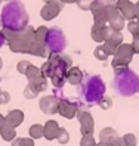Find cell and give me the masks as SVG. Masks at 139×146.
I'll list each match as a JSON object with an SVG mask.
<instances>
[{"label":"cell","mask_w":139,"mask_h":146,"mask_svg":"<svg viewBox=\"0 0 139 146\" xmlns=\"http://www.w3.org/2000/svg\"><path fill=\"white\" fill-rule=\"evenodd\" d=\"M3 36L9 43V49L15 53H30L40 58H49L50 52L46 46H40L36 41V30L33 27H28L22 31H9L3 30Z\"/></svg>","instance_id":"6da1fadb"},{"label":"cell","mask_w":139,"mask_h":146,"mask_svg":"<svg viewBox=\"0 0 139 146\" xmlns=\"http://www.w3.org/2000/svg\"><path fill=\"white\" fill-rule=\"evenodd\" d=\"M47 30L46 27H39L36 30V41L40 46H46V36H47Z\"/></svg>","instance_id":"7402d4cb"},{"label":"cell","mask_w":139,"mask_h":146,"mask_svg":"<svg viewBox=\"0 0 139 146\" xmlns=\"http://www.w3.org/2000/svg\"><path fill=\"white\" fill-rule=\"evenodd\" d=\"M76 3L79 5V7H80L82 11H90V3H92V0H77Z\"/></svg>","instance_id":"1f68e13d"},{"label":"cell","mask_w":139,"mask_h":146,"mask_svg":"<svg viewBox=\"0 0 139 146\" xmlns=\"http://www.w3.org/2000/svg\"><path fill=\"white\" fill-rule=\"evenodd\" d=\"M135 52L132 49V44H121L117 52L114 55V61H112V68L114 70H121L129 65V62L132 61Z\"/></svg>","instance_id":"52a82bcc"},{"label":"cell","mask_w":139,"mask_h":146,"mask_svg":"<svg viewBox=\"0 0 139 146\" xmlns=\"http://www.w3.org/2000/svg\"><path fill=\"white\" fill-rule=\"evenodd\" d=\"M40 72H41V75L45 77H50V74H52V65H50V62L49 61H46L45 64H43V66L40 68Z\"/></svg>","instance_id":"f1b7e54d"},{"label":"cell","mask_w":139,"mask_h":146,"mask_svg":"<svg viewBox=\"0 0 139 146\" xmlns=\"http://www.w3.org/2000/svg\"><path fill=\"white\" fill-rule=\"evenodd\" d=\"M30 65H31V64H30L28 61H21L16 68H18V71H19L21 74L25 75V74H27V71H28V68H30Z\"/></svg>","instance_id":"4dcf8cb0"},{"label":"cell","mask_w":139,"mask_h":146,"mask_svg":"<svg viewBox=\"0 0 139 146\" xmlns=\"http://www.w3.org/2000/svg\"><path fill=\"white\" fill-rule=\"evenodd\" d=\"M110 31H111V28H110V27H107V25L93 24L92 31H90V36H92V38H93L95 41L102 43V41H105V40H107Z\"/></svg>","instance_id":"e0dca14e"},{"label":"cell","mask_w":139,"mask_h":146,"mask_svg":"<svg viewBox=\"0 0 139 146\" xmlns=\"http://www.w3.org/2000/svg\"><path fill=\"white\" fill-rule=\"evenodd\" d=\"M95 143H96V142H95L93 136H92V134H88V136H83V137H82L80 146H96Z\"/></svg>","instance_id":"4316f807"},{"label":"cell","mask_w":139,"mask_h":146,"mask_svg":"<svg viewBox=\"0 0 139 146\" xmlns=\"http://www.w3.org/2000/svg\"><path fill=\"white\" fill-rule=\"evenodd\" d=\"M99 104H101L102 109H108V108L111 106V104H112V102H111V99H110V98H107V96H104V98L101 99V102H99Z\"/></svg>","instance_id":"d6a6232c"},{"label":"cell","mask_w":139,"mask_h":146,"mask_svg":"<svg viewBox=\"0 0 139 146\" xmlns=\"http://www.w3.org/2000/svg\"><path fill=\"white\" fill-rule=\"evenodd\" d=\"M0 93H2V90H0Z\"/></svg>","instance_id":"c3c4849f"},{"label":"cell","mask_w":139,"mask_h":146,"mask_svg":"<svg viewBox=\"0 0 139 146\" xmlns=\"http://www.w3.org/2000/svg\"><path fill=\"white\" fill-rule=\"evenodd\" d=\"M96 146H110V145H107V143H104V142H101L99 145H96Z\"/></svg>","instance_id":"b9f144b4"},{"label":"cell","mask_w":139,"mask_h":146,"mask_svg":"<svg viewBox=\"0 0 139 146\" xmlns=\"http://www.w3.org/2000/svg\"><path fill=\"white\" fill-rule=\"evenodd\" d=\"M136 37H139V33H138V36H136Z\"/></svg>","instance_id":"f6af8a7d"},{"label":"cell","mask_w":139,"mask_h":146,"mask_svg":"<svg viewBox=\"0 0 139 146\" xmlns=\"http://www.w3.org/2000/svg\"><path fill=\"white\" fill-rule=\"evenodd\" d=\"M95 56H96L99 61H107V58L110 56L107 52H105V49H104V46H98L96 49H95Z\"/></svg>","instance_id":"d4e9b609"},{"label":"cell","mask_w":139,"mask_h":146,"mask_svg":"<svg viewBox=\"0 0 139 146\" xmlns=\"http://www.w3.org/2000/svg\"><path fill=\"white\" fill-rule=\"evenodd\" d=\"M123 44V34L120 31H114L111 30L108 37L105 40V44H104V49H105V52L108 55H116L117 49Z\"/></svg>","instance_id":"9c48e42d"},{"label":"cell","mask_w":139,"mask_h":146,"mask_svg":"<svg viewBox=\"0 0 139 146\" xmlns=\"http://www.w3.org/2000/svg\"><path fill=\"white\" fill-rule=\"evenodd\" d=\"M129 33L132 34L133 37L138 36V33H139V22L138 21H129Z\"/></svg>","instance_id":"83f0119b"},{"label":"cell","mask_w":139,"mask_h":146,"mask_svg":"<svg viewBox=\"0 0 139 146\" xmlns=\"http://www.w3.org/2000/svg\"><path fill=\"white\" fill-rule=\"evenodd\" d=\"M107 19L110 24V28L114 31H120L124 27V18L117 9V6H107Z\"/></svg>","instance_id":"ba28073f"},{"label":"cell","mask_w":139,"mask_h":146,"mask_svg":"<svg viewBox=\"0 0 139 146\" xmlns=\"http://www.w3.org/2000/svg\"><path fill=\"white\" fill-rule=\"evenodd\" d=\"M83 74L80 71V68H77V66H73V68H70L68 70V74H67V80L70 81V84H74V86H79L83 80Z\"/></svg>","instance_id":"d6986e66"},{"label":"cell","mask_w":139,"mask_h":146,"mask_svg":"<svg viewBox=\"0 0 139 146\" xmlns=\"http://www.w3.org/2000/svg\"><path fill=\"white\" fill-rule=\"evenodd\" d=\"M5 41H6V38H5V36H3V33L0 31V47L5 44Z\"/></svg>","instance_id":"8d00e7d4"},{"label":"cell","mask_w":139,"mask_h":146,"mask_svg":"<svg viewBox=\"0 0 139 146\" xmlns=\"http://www.w3.org/2000/svg\"><path fill=\"white\" fill-rule=\"evenodd\" d=\"M105 83L99 75H84L82 83L77 86V98L79 105L90 106L93 104H99L105 96Z\"/></svg>","instance_id":"3957f363"},{"label":"cell","mask_w":139,"mask_h":146,"mask_svg":"<svg viewBox=\"0 0 139 146\" xmlns=\"http://www.w3.org/2000/svg\"><path fill=\"white\" fill-rule=\"evenodd\" d=\"M0 3H2V0H0Z\"/></svg>","instance_id":"7dc6e473"},{"label":"cell","mask_w":139,"mask_h":146,"mask_svg":"<svg viewBox=\"0 0 139 146\" xmlns=\"http://www.w3.org/2000/svg\"><path fill=\"white\" fill-rule=\"evenodd\" d=\"M61 2H62V3H76L77 0H61Z\"/></svg>","instance_id":"60d3db41"},{"label":"cell","mask_w":139,"mask_h":146,"mask_svg":"<svg viewBox=\"0 0 139 146\" xmlns=\"http://www.w3.org/2000/svg\"><path fill=\"white\" fill-rule=\"evenodd\" d=\"M67 46V40L64 36V31L59 27H52L47 30L46 36V47L50 53H62V50Z\"/></svg>","instance_id":"8992f818"},{"label":"cell","mask_w":139,"mask_h":146,"mask_svg":"<svg viewBox=\"0 0 139 146\" xmlns=\"http://www.w3.org/2000/svg\"><path fill=\"white\" fill-rule=\"evenodd\" d=\"M0 134H2V137L6 140V142H11L12 139H15V136H16V131H15V128L11 127L9 124H6L2 127V130H0Z\"/></svg>","instance_id":"44dd1931"},{"label":"cell","mask_w":139,"mask_h":146,"mask_svg":"<svg viewBox=\"0 0 139 146\" xmlns=\"http://www.w3.org/2000/svg\"><path fill=\"white\" fill-rule=\"evenodd\" d=\"M112 89L123 98L133 96L139 92V77L130 68H121L116 70L114 78H112Z\"/></svg>","instance_id":"277c9868"},{"label":"cell","mask_w":139,"mask_h":146,"mask_svg":"<svg viewBox=\"0 0 139 146\" xmlns=\"http://www.w3.org/2000/svg\"><path fill=\"white\" fill-rule=\"evenodd\" d=\"M56 139H58L59 143H67V142L70 140V134H68V131L65 130V128H59Z\"/></svg>","instance_id":"484cf974"},{"label":"cell","mask_w":139,"mask_h":146,"mask_svg":"<svg viewBox=\"0 0 139 146\" xmlns=\"http://www.w3.org/2000/svg\"><path fill=\"white\" fill-rule=\"evenodd\" d=\"M5 119H6V124H9L11 127L15 128L16 125H19L24 121V114L21 112V111H11Z\"/></svg>","instance_id":"ffe728a7"},{"label":"cell","mask_w":139,"mask_h":146,"mask_svg":"<svg viewBox=\"0 0 139 146\" xmlns=\"http://www.w3.org/2000/svg\"><path fill=\"white\" fill-rule=\"evenodd\" d=\"M135 9H136V18H138V22H139V2L135 3Z\"/></svg>","instance_id":"74e56055"},{"label":"cell","mask_w":139,"mask_h":146,"mask_svg":"<svg viewBox=\"0 0 139 146\" xmlns=\"http://www.w3.org/2000/svg\"><path fill=\"white\" fill-rule=\"evenodd\" d=\"M45 3H58V2H61V0H43Z\"/></svg>","instance_id":"ab89813d"},{"label":"cell","mask_w":139,"mask_h":146,"mask_svg":"<svg viewBox=\"0 0 139 146\" xmlns=\"http://www.w3.org/2000/svg\"><path fill=\"white\" fill-rule=\"evenodd\" d=\"M0 102H2V104L9 102V93H6V92H2V93H0Z\"/></svg>","instance_id":"d590c367"},{"label":"cell","mask_w":139,"mask_h":146,"mask_svg":"<svg viewBox=\"0 0 139 146\" xmlns=\"http://www.w3.org/2000/svg\"><path fill=\"white\" fill-rule=\"evenodd\" d=\"M62 6H64L62 2H58V3H46L45 6L41 7L40 16H41L45 21L53 19V18H56V16L59 15V12L62 11Z\"/></svg>","instance_id":"7c38bea8"},{"label":"cell","mask_w":139,"mask_h":146,"mask_svg":"<svg viewBox=\"0 0 139 146\" xmlns=\"http://www.w3.org/2000/svg\"><path fill=\"white\" fill-rule=\"evenodd\" d=\"M90 11L93 13L95 24L107 25V22H108V19H107V6H104L99 2H92L90 3Z\"/></svg>","instance_id":"4fadbf2b"},{"label":"cell","mask_w":139,"mask_h":146,"mask_svg":"<svg viewBox=\"0 0 139 146\" xmlns=\"http://www.w3.org/2000/svg\"><path fill=\"white\" fill-rule=\"evenodd\" d=\"M77 109H79V105L71 102L70 99H67L65 96L59 99V104H58V112L65 117V118H70L71 119L76 114H77Z\"/></svg>","instance_id":"8fae6325"},{"label":"cell","mask_w":139,"mask_h":146,"mask_svg":"<svg viewBox=\"0 0 139 146\" xmlns=\"http://www.w3.org/2000/svg\"><path fill=\"white\" fill-rule=\"evenodd\" d=\"M58 131H59V127H58V124H56L55 121H47L46 125L43 127V136H46L47 140L56 139Z\"/></svg>","instance_id":"ac0fdd59"},{"label":"cell","mask_w":139,"mask_h":146,"mask_svg":"<svg viewBox=\"0 0 139 146\" xmlns=\"http://www.w3.org/2000/svg\"><path fill=\"white\" fill-rule=\"evenodd\" d=\"M47 61L52 65V74H50L52 83H53L56 89H62L67 81L68 68L71 66V62H73L71 58L62 53H50Z\"/></svg>","instance_id":"5b68a950"},{"label":"cell","mask_w":139,"mask_h":146,"mask_svg":"<svg viewBox=\"0 0 139 146\" xmlns=\"http://www.w3.org/2000/svg\"><path fill=\"white\" fill-rule=\"evenodd\" d=\"M101 140L110 146H121V137L117 134V131L111 127L102 128L101 131Z\"/></svg>","instance_id":"9a60e30c"},{"label":"cell","mask_w":139,"mask_h":146,"mask_svg":"<svg viewBox=\"0 0 139 146\" xmlns=\"http://www.w3.org/2000/svg\"><path fill=\"white\" fill-rule=\"evenodd\" d=\"M82 111L79 112V121H80V131L83 136H88V134H92L93 133V127H95V123H93V118L90 115V112L86 108H80Z\"/></svg>","instance_id":"30bf717a"},{"label":"cell","mask_w":139,"mask_h":146,"mask_svg":"<svg viewBox=\"0 0 139 146\" xmlns=\"http://www.w3.org/2000/svg\"><path fill=\"white\" fill-rule=\"evenodd\" d=\"M117 9L120 11V13L123 15L124 19L129 21H133L136 18V9H135V5L130 2V0H117Z\"/></svg>","instance_id":"5bb4252c"},{"label":"cell","mask_w":139,"mask_h":146,"mask_svg":"<svg viewBox=\"0 0 139 146\" xmlns=\"http://www.w3.org/2000/svg\"><path fill=\"white\" fill-rule=\"evenodd\" d=\"M121 146H136L135 134H126L121 137Z\"/></svg>","instance_id":"cb8c5ba5"},{"label":"cell","mask_w":139,"mask_h":146,"mask_svg":"<svg viewBox=\"0 0 139 146\" xmlns=\"http://www.w3.org/2000/svg\"><path fill=\"white\" fill-rule=\"evenodd\" d=\"M132 49H133V52H135V53H139V37H133Z\"/></svg>","instance_id":"e575fe53"},{"label":"cell","mask_w":139,"mask_h":146,"mask_svg":"<svg viewBox=\"0 0 139 146\" xmlns=\"http://www.w3.org/2000/svg\"><path fill=\"white\" fill-rule=\"evenodd\" d=\"M5 123H6V119H5V117H3V115H0V130H2V127L5 125Z\"/></svg>","instance_id":"f35d334b"},{"label":"cell","mask_w":139,"mask_h":146,"mask_svg":"<svg viewBox=\"0 0 139 146\" xmlns=\"http://www.w3.org/2000/svg\"><path fill=\"white\" fill-rule=\"evenodd\" d=\"M0 27H3V25H2V16H0Z\"/></svg>","instance_id":"ee69618b"},{"label":"cell","mask_w":139,"mask_h":146,"mask_svg":"<svg viewBox=\"0 0 139 146\" xmlns=\"http://www.w3.org/2000/svg\"><path fill=\"white\" fill-rule=\"evenodd\" d=\"M6 2H11V0H6Z\"/></svg>","instance_id":"bcb514c9"},{"label":"cell","mask_w":139,"mask_h":146,"mask_svg":"<svg viewBox=\"0 0 139 146\" xmlns=\"http://www.w3.org/2000/svg\"><path fill=\"white\" fill-rule=\"evenodd\" d=\"M92 2H99L104 6H116L117 5V0H92Z\"/></svg>","instance_id":"836d02e7"},{"label":"cell","mask_w":139,"mask_h":146,"mask_svg":"<svg viewBox=\"0 0 139 146\" xmlns=\"http://www.w3.org/2000/svg\"><path fill=\"white\" fill-rule=\"evenodd\" d=\"M30 136L33 137V139H40V137L43 136V125L40 124H34L30 127Z\"/></svg>","instance_id":"603a6c76"},{"label":"cell","mask_w":139,"mask_h":146,"mask_svg":"<svg viewBox=\"0 0 139 146\" xmlns=\"http://www.w3.org/2000/svg\"><path fill=\"white\" fill-rule=\"evenodd\" d=\"M0 104H2V102H0Z\"/></svg>","instance_id":"681fc988"},{"label":"cell","mask_w":139,"mask_h":146,"mask_svg":"<svg viewBox=\"0 0 139 146\" xmlns=\"http://www.w3.org/2000/svg\"><path fill=\"white\" fill-rule=\"evenodd\" d=\"M2 25L3 30H9V31H22L28 27V13L25 9V5L21 0H11L7 2L3 9H2Z\"/></svg>","instance_id":"7a4b0ae2"},{"label":"cell","mask_w":139,"mask_h":146,"mask_svg":"<svg viewBox=\"0 0 139 146\" xmlns=\"http://www.w3.org/2000/svg\"><path fill=\"white\" fill-rule=\"evenodd\" d=\"M2 66H3V62H2V58H0V70H2Z\"/></svg>","instance_id":"7bdbcfd3"},{"label":"cell","mask_w":139,"mask_h":146,"mask_svg":"<svg viewBox=\"0 0 139 146\" xmlns=\"http://www.w3.org/2000/svg\"><path fill=\"white\" fill-rule=\"evenodd\" d=\"M12 146H34V142L31 139H16Z\"/></svg>","instance_id":"f546056e"},{"label":"cell","mask_w":139,"mask_h":146,"mask_svg":"<svg viewBox=\"0 0 139 146\" xmlns=\"http://www.w3.org/2000/svg\"><path fill=\"white\" fill-rule=\"evenodd\" d=\"M58 104L59 100L55 94H52V96H45L41 100H40V108L45 114H56L58 112Z\"/></svg>","instance_id":"2e32d148"}]
</instances>
